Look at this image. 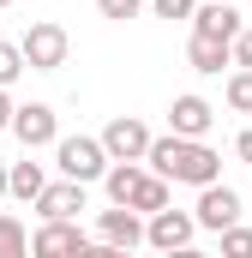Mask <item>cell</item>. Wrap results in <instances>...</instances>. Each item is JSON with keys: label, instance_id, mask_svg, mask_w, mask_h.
Returning <instances> with one entry per match:
<instances>
[{"label": "cell", "instance_id": "obj_11", "mask_svg": "<svg viewBox=\"0 0 252 258\" xmlns=\"http://www.w3.org/2000/svg\"><path fill=\"white\" fill-rule=\"evenodd\" d=\"M246 24H240V12L234 6H222V0H204V6H192V36H216V42H234Z\"/></svg>", "mask_w": 252, "mask_h": 258}, {"label": "cell", "instance_id": "obj_6", "mask_svg": "<svg viewBox=\"0 0 252 258\" xmlns=\"http://www.w3.org/2000/svg\"><path fill=\"white\" fill-rule=\"evenodd\" d=\"M12 138L24 144V150H48L54 138H60V114L48 108V102H24V108H12Z\"/></svg>", "mask_w": 252, "mask_h": 258}, {"label": "cell", "instance_id": "obj_5", "mask_svg": "<svg viewBox=\"0 0 252 258\" xmlns=\"http://www.w3.org/2000/svg\"><path fill=\"white\" fill-rule=\"evenodd\" d=\"M240 222V192L234 186H198V204H192V228H210V234H222V228H234Z\"/></svg>", "mask_w": 252, "mask_h": 258}, {"label": "cell", "instance_id": "obj_15", "mask_svg": "<svg viewBox=\"0 0 252 258\" xmlns=\"http://www.w3.org/2000/svg\"><path fill=\"white\" fill-rule=\"evenodd\" d=\"M120 210H132V216H156V210H168V180H156V174L144 168V180H138V192L126 198Z\"/></svg>", "mask_w": 252, "mask_h": 258}, {"label": "cell", "instance_id": "obj_14", "mask_svg": "<svg viewBox=\"0 0 252 258\" xmlns=\"http://www.w3.org/2000/svg\"><path fill=\"white\" fill-rule=\"evenodd\" d=\"M48 186V174H42V162H6V198H24V204H36V192Z\"/></svg>", "mask_w": 252, "mask_h": 258}, {"label": "cell", "instance_id": "obj_2", "mask_svg": "<svg viewBox=\"0 0 252 258\" xmlns=\"http://www.w3.org/2000/svg\"><path fill=\"white\" fill-rule=\"evenodd\" d=\"M18 54H24V72H60L66 54H72V36H66V24H54V18H36L18 36Z\"/></svg>", "mask_w": 252, "mask_h": 258}, {"label": "cell", "instance_id": "obj_8", "mask_svg": "<svg viewBox=\"0 0 252 258\" xmlns=\"http://www.w3.org/2000/svg\"><path fill=\"white\" fill-rule=\"evenodd\" d=\"M216 126V108L204 102V96H174L168 102V138H204V132Z\"/></svg>", "mask_w": 252, "mask_h": 258}, {"label": "cell", "instance_id": "obj_9", "mask_svg": "<svg viewBox=\"0 0 252 258\" xmlns=\"http://www.w3.org/2000/svg\"><path fill=\"white\" fill-rule=\"evenodd\" d=\"M84 204H90V198H84L78 180H48V186L36 192V216H42V222H78Z\"/></svg>", "mask_w": 252, "mask_h": 258}, {"label": "cell", "instance_id": "obj_22", "mask_svg": "<svg viewBox=\"0 0 252 258\" xmlns=\"http://www.w3.org/2000/svg\"><path fill=\"white\" fill-rule=\"evenodd\" d=\"M228 60L240 66V72H252V30H240V36L228 42Z\"/></svg>", "mask_w": 252, "mask_h": 258}, {"label": "cell", "instance_id": "obj_20", "mask_svg": "<svg viewBox=\"0 0 252 258\" xmlns=\"http://www.w3.org/2000/svg\"><path fill=\"white\" fill-rule=\"evenodd\" d=\"M24 78V54H18V42H0V90H12Z\"/></svg>", "mask_w": 252, "mask_h": 258}, {"label": "cell", "instance_id": "obj_4", "mask_svg": "<svg viewBox=\"0 0 252 258\" xmlns=\"http://www.w3.org/2000/svg\"><path fill=\"white\" fill-rule=\"evenodd\" d=\"M102 156L108 162H144V150H150V126L138 120V114H114L108 126H102Z\"/></svg>", "mask_w": 252, "mask_h": 258}, {"label": "cell", "instance_id": "obj_19", "mask_svg": "<svg viewBox=\"0 0 252 258\" xmlns=\"http://www.w3.org/2000/svg\"><path fill=\"white\" fill-rule=\"evenodd\" d=\"M216 240H222V258H252V228H246V222H234V228H222Z\"/></svg>", "mask_w": 252, "mask_h": 258}, {"label": "cell", "instance_id": "obj_7", "mask_svg": "<svg viewBox=\"0 0 252 258\" xmlns=\"http://www.w3.org/2000/svg\"><path fill=\"white\" fill-rule=\"evenodd\" d=\"M192 210H156V216H144V246H156V252H174V246H192Z\"/></svg>", "mask_w": 252, "mask_h": 258}, {"label": "cell", "instance_id": "obj_1", "mask_svg": "<svg viewBox=\"0 0 252 258\" xmlns=\"http://www.w3.org/2000/svg\"><path fill=\"white\" fill-rule=\"evenodd\" d=\"M144 168L156 174V180H168V186H216L222 180V156L204 144V138H150V150H144Z\"/></svg>", "mask_w": 252, "mask_h": 258}, {"label": "cell", "instance_id": "obj_28", "mask_svg": "<svg viewBox=\"0 0 252 258\" xmlns=\"http://www.w3.org/2000/svg\"><path fill=\"white\" fill-rule=\"evenodd\" d=\"M0 6H12V0H0Z\"/></svg>", "mask_w": 252, "mask_h": 258}, {"label": "cell", "instance_id": "obj_21", "mask_svg": "<svg viewBox=\"0 0 252 258\" xmlns=\"http://www.w3.org/2000/svg\"><path fill=\"white\" fill-rule=\"evenodd\" d=\"M96 12H102V18H114V24H126V18H138V12H144V0H96Z\"/></svg>", "mask_w": 252, "mask_h": 258}, {"label": "cell", "instance_id": "obj_3", "mask_svg": "<svg viewBox=\"0 0 252 258\" xmlns=\"http://www.w3.org/2000/svg\"><path fill=\"white\" fill-rule=\"evenodd\" d=\"M54 168H60V180L90 186V180H102V174H108V156H102V144H96V138L72 132V138H54Z\"/></svg>", "mask_w": 252, "mask_h": 258}, {"label": "cell", "instance_id": "obj_24", "mask_svg": "<svg viewBox=\"0 0 252 258\" xmlns=\"http://www.w3.org/2000/svg\"><path fill=\"white\" fill-rule=\"evenodd\" d=\"M234 156H240V162H252V126L240 132V138H234Z\"/></svg>", "mask_w": 252, "mask_h": 258}, {"label": "cell", "instance_id": "obj_23", "mask_svg": "<svg viewBox=\"0 0 252 258\" xmlns=\"http://www.w3.org/2000/svg\"><path fill=\"white\" fill-rule=\"evenodd\" d=\"M192 6H198V0H150L156 18H192Z\"/></svg>", "mask_w": 252, "mask_h": 258}, {"label": "cell", "instance_id": "obj_16", "mask_svg": "<svg viewBox=\"0 0 252 258\" xmlns=\"http://www.w3.org/2000/svg\"><path fill=\"white\" fill-rule=\"evenodd\" d=\"M138 180H144V162H108V174H102L108 204H126V198L138 192Z\"/></svg>", "mask_w": 252, "mask_h": 258}, {"label": "cell", "instance_id": "obj_13", "mask_svg": "<svg viewBox=\"0 0 252 258\" xmlns=\"http://www.w3.org/2000/svg\"><path fill=\"white\" fill-rule=\"evenodd\" d=\"M186 66H192V72H204V78L234 72V60H228V42H216V36H192V42H186Z\"/></svg>", "mask_w": 252, "mask_h": 258}, {"label": "cell", "instance_id": "obj_27", "mask_svg": "<svg viewBox=\"0 0 252 258\" xmlns=\"http://www.w3.org/2000/svg\"><path fill=\"white\" fill-rule=\"evenodd\" d=\"M0 198H6V162H0Z\"/></svg>", "mask_w": 252, "mask_h": 258}, {"label": "cell", "instance_id": "obj_17", "mask_svg": "<svg viewBox=\"0 0 252 258\" xmlns=\"http://www.w3.org/2000/svg\"><path fill=\"white\" fill-rule=\"evenodd\" d=\"M0 258H30V228L12 210H0Z\"/></svg>", "mask_w": 252, "mask_h": 258}, {"label": "cell", "instance_id": "obj_18", "mask_svg": "<svg viewBox=\"0 0 252 258\" xmlns=\"http://www.w3.org/2000/svg\"><path fill=\"white\" fill-rule=\"evenodd\" d=\"M222 102L234 108V114H252V72H228V84H222Z\"/></svg>", "mask_w": 252, "mask_h": 258}, {"label": "cell", "instance_id": "obj_26", "mask_svg": "<svg viewBox=\"0 0 252 258\" xmlns=\"http://www.w3.org/2000/svg\"><path fill=\"white\" fill-rule=\"evenodd\" d=\"M162 258H204L198 246H174V252H162Z\"/></svg>", "mask_w": 252, "mask_h": 258}, {"label": "cell", "instance_id": "obj_25", "mask_svg": "<svg viewBox=\"0 0 252 258\" xmlns=\"http://www.w3.org/2000/svg\"><path fill=\"white\" fill-rule=\"evenodd\" d=\"M12 108H18V102H12V96H6V90H0V132L12 126Z\"/></svg>", "mask_w": 252, "mask_h": 258}, {"label": "cell", "instance_id": "obj_10", "mask_svg": "<svg viewBox=\"0 0 252 258\" xmlns=\"http://www.w3.org/2000/svg\"><path fill=\"white\" fill-rule=\"evenodd\" d=\"M96 240H102V246H120V252H138V246H144V216L108 204V210L96 216Z\"/></svg>", "mask_w": 252, "mask_h": 258}, {"label": "cell", "instance_id": "obj_12", "mask_svg": "<svg viewBox=\"0 0 252 258\" xmlns=\"http://www.w3.org/2000/svg\"><path fill=\"white\" fill-rule=\"evenodd\" d=\"M78 246H84V228L78 222H42L30 234V258H72Z\"/></svg>", "mask_w": 252, "mask_h": 258}]
</instances>
